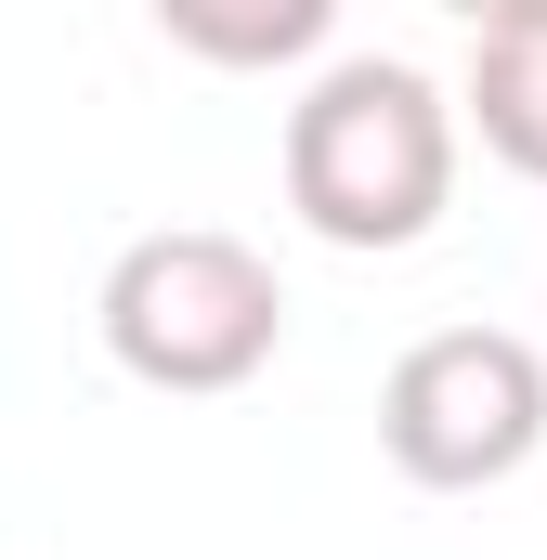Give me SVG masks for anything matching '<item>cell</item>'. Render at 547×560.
<instances>
[{
  "label": "cell",
  "mask_w": 547,
  "mask_h": 560,
  "mask_svg": "<svg viewBox=\"0 0 547 560\" xmlns=\"http://www.w3.org/2000/svg\"><path fill=\"white\" fill-rule=\"evenodd\" d=\"M456 196V105L405 52H339L287 105V209L326 248H417Z\"/></svg>",
  "instance_id": "6da1fadb"
},
{
  "label": "cell",
  "mask_w": 547,
  "mask_h": 560,
  "mask_svg": "<svg viewBox=\"0 0 547 560\" xmlns=\"http://www.w3.org/2000/svg\"><path fill=\"white\" fill-rule=\"evenodd\" d=\"M92 313H105V352L131 365L143 392H248L274 352H287V287L222 222L131 235L105 261V300Z\"/></svg>",
  "instance_id": "7a4b0ae2"
},
{
  "label": "cell",
  "mask_w": 547,
  "mask_h": 560,
  "mask_svg": "<svg viewBox=\"0 0 547 560\" xmlns=\"http://www.w3.org/2000/svg\"><path fill=\"white\" fill-rule=\"evenodd\" d=\"M379 443L430 495H482L509 469H535L547 443V352L509 326H430L405 365L379 378Z\"/></svg>",
  "instance_id": "3957f363"
},
{
  "label": "cell",
  "mask_w": 547,
  "mask_h": 560,
  "mask_svg": "<svg viewBox=\"0 0 547 560\" xmlns=\"http://www.w3.org/2000/svg\"><path fill=\"white\" fill-rule=\"evenodd\" d=\"M469 131L522 183H547V0H509L469 26Z\"/></svg>",
  "instance_id": "277c9868"
},
{
  "label": "cell",
  "mask_w": 547,
  "mask_h": 560,
  "mask_svg": "<svg viewBox=\"0 0 547 560\" xmlns=\"http://www.w3.org/2000/svg\"><path fill=\"white\" fill-rule=\"evenodd\" d=\"M170 39L183 52H222V66H274V52H313L326 39V0H274V13H196V0H170Z\"/></svg>",
  "instance_id": "5b68a950"
}]
</instances>
